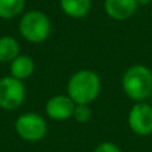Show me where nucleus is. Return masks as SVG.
<instances>
[{"mask_svg": "<svg viewBox=\"0 0 152 152\" xmlns=\"http://www.w3.org/2000/svg\"><path fill=\"white\" fill-rule=\"evenodd\" d=\"M91 116H92V111L88 104H76L75 105V111H74V116L72 118L77 123H80V124L88 123Z\"/></svg>", "mask_w": 152, "mask_h": 152, "instance_id": "ddd939ff", "label": "nucleus"}, {"mask_svg": "<svg viewBox=\"0 0 152 152\" xmlns=\"http://www.w3.org/2000/svg\"><path fill=\"white\" fill-rule=\"evenodd\" d=\"M26 0H0V19L11 20L24 13Z\"/></svg>", "mask_w": 152, "mask_h": 152, "instance_id": "f8f14e48", "label": "nucleus"}, {"mask_svg": "<svg viewBox=\"0 0 152 152\" xmlns=\"http://www.w3.org/2000/svg\"><path fill=\"white\" fill-rule=\"evenodd\" d=\"M19 32L26 42L40 44L50 37L52 32V23L44 12L39 10H31L20 16Z\"/></svg>", "mask_w": 152, "mask_h": 152, "instance_id": "7ed1b4c3", "label": "nucleus"}, {"mask_svg": "<svg viewBox=\"0 0 152 152\" xmlns=\"http://www.w3.org/2000/svg\"><path fill=\"white\" fill-rule=\"evenodd\" d=\"M121 88L131 100L145 102L152 96V71L143 64L131 66L121 77Z\"/></svg>", "mask_w": 152, "mask_h": 152, "instance_id": "f03ea898", "label": "nucleus"}, {"mask_svg": "<svg viewBox=\"0 0 152 152\" xmlns=\"http://www.w3.org/2000/svg\"><path fill=\"white\" fill-rule=\"evenodd\" d=\"M35 72V61L31 56L28 55H20L15 58L10 63V75L19 80H27L29 79Z\"/></svg>", "mask_w": 152, "mask_h": 152, "instance_id": "1a4fd4ad", "label": "nucleus"}, {"mask_svg": "<svg viewBox=\"0 0 152 152\" xmlns=\"http://www.w3.org/2000/svg\"><path fill=\"white\" fill-rule=\"evenodd\" d=\"M61 12L71 19H83L91 11V0H59Z\"/></svg>", "mask_w": 152, "mask_h": 152, "instance_id": "9d476101", "label": "nucleus"}, {"mask_svg": "<svg viewBox=\"0 0 152 152\" xmlns=\"http://www.w3.org/2000/svg\"><path fill=\"white\" fill-rule=\"evenodd\" d=\"M128 126L134 134L148 136L152 134V107L145 102H139L128 112Z\"/></svg>", "mask_w": 152, "mask_h": 152, "instance_id": "423d86ee", "label": "nucleus"}, {"mask_svg": "<svg viewBox=\"0 0 152 152\" xmlns=\"http://www.w3.org/2000/svg\"><path fill=\"white\" fill-rule=\"evenodd\" d=\"M15 132L27 143H37L47 135L48 124L42 115L36 112H24L15 120Z\"/></svg>", "mask_w": 152, "mask_h": 152, "instance_id": "20e7f679", "label": "nucleus"}, {"mask_svg": "<svg viewBox=\"0 0 152 152\" xmlns=\"http://www.w3.org/2000/svg\"><path fill=\"white\" fill-rule=\"evenodd\" d=\"M20 55V43L13 36H0V63H11Z\"/></svg>", "mask_w": 152, "mask_h": 152, "instance_id": "9b49d317", "label": "nucleus"}, {"mask_svg": "<svg viewBox=\"0 0 152 152\" xmlns=\"http://www.w3.org/2000/svg\"><path fill=\"white\" fill-rule=\"evenodd\" d=\"M102 91L100 76L92 69H79L71 75L67 83V95L75 104H88L97 99Z\"/></svg>", "mask_w": 152, "mask_h": 152, "instance_id": "f257e3e1", "label": "nucleus"}, {"mask_svg": "<svg viewBox=\"0 0 152 152\" xmlns=\"http://www.w3.org/2000/svg\"><path fill=\"white\" fill-rule=\"evenodd\" d=\"M27 89L23 80L4 76L0 79V108L3 111H18L26 102Z\"/></svg>", "mask_w": 152, "mask_h": 152, "instance_id": "39448f33", "label": "nucleus"}, {"mask_svg": "<svg viewBox=\"0 0 152 152\" xmlns=\"http://www.w3.org/2000/svg\"><path fill=\"white\" fill-rule=\"evenodd\" d=\"M94 152H121V150L115 144V143L111 142H103L100 144H97L95 147Z\"/></svg>", "mask_w": 152, "mask_h": 152, "instance_id": "4468645a", "label": "nucleus"}, {"mask_svg": "<svg viewBox=\"0 0 152 152\" xmlns=\"http://www.w3.org/2000/svg\"><path fill=\"white\" fill-rule=\"evenodd\" d=\"M136 0H105L104 11L113 20H127L137 11Z\"/></svg>", "mask_w": 152, "mask_h": 152, "instance_id": "6e6552de", "label": "nucleus"}, {"mask_svg": "<svg viewBox=\"0 0 152 152\" xmlns=\"http://www.w3.org/2000/svg\"><path fill=\"white\" fill-rule=\"evenodd\" d=\"M136 1H137V4L139 5H148L152 0H136Z\"/></svg>", "mask_w": 152, "mask_h": 152, "instance_id": "2eb2a0df", "label": "nucleus"}, {"mask_svg": "<svg viewBox=\"0 0 152 152\" xmlns=\"http://www.w3.org/2000/svg\"><path fill=\"white\" fill-rule=\"evenodd\" d=\"M75 102L68 95H53L45 103V115L53 121H66L74 116Z\"/></svg>", "mask_w": 152, "mask_h": 152, "instance_id": "0eeeda50", "label": "nucleus"}, {"mask_svg": "<svg viewBox=\"0 0 152 152\" xmlns=\"http://www.w3.org/2000/svg\"><path fill=\"white\" fill-rule=\"evenodd\" d=\"M150 104H151V107H152V96L150 97Z\"/></svg>", "mask_w": 152, "mask_h": 152, "instance_id": "dca6fc26", "label": "nucleus"}]
</instances>
